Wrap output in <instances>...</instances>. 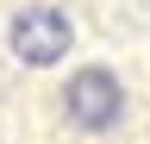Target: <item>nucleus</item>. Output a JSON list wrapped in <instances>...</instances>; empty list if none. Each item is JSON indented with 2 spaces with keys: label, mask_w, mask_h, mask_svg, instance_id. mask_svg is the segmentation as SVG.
<instances>
[{
  "label": "nucleus",
  "mask_w": 150,
  "mask_h": 144,
  "mask_svg": "<svg viewBox=\"0 0 150 144\" xmlns=\"http://www.w3.org/2000/svg\"><path fill=\"white\" fill-rule=\"evenodd\" d=\"M6 44H13V57L25 63V69H50V63H63V57H69L75 25H69V13H63V6H25V13H13Z\"/></svg>",
  "instance_id": "2"
},
{
  "label": "nucleus",
  "mask_w": 150,
  "mask_h": 144,
  "mask_svg": "<svg viewBox=\"0 0 150 144\" xmlns=\"http://www.w3.org/2000/svg\"><path fill=\"white\" fill-rule=\"evenodd\" d=\"M63 113L75 132H112V125L125 119V82L112 75V69H75L63 82Z\"/></svg>",
  "instance_id": "1"
}]
</instances>
